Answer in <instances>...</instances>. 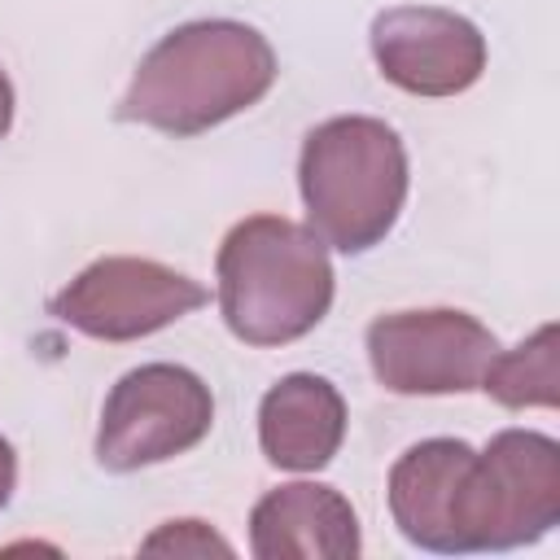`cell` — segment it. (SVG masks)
Wrapping results in <instances>:
<instances>
[{"mask_svg": "<svg viewBox=\"0 0 560 560\" xmlns=\"http://www.w3.org/2000/svg\"><path fill=\"white\" fill-rule=\"evenodd\" d=\"M389 516L438 556L529 547L560 525V442L538 429H499L486 451L424 438L389 468Z\"/></svg>", "mask_w": 560, "mask_h": 560, "instance_id": "6da1fadb", "label": "cell"}, {"mask_svg": "<svg viewBox=\"0 0 560 560\" xmlns=\"http://www.w3.org/2000/svg\"><path fill=\"white\" fill-rule=\"evenodd\" d=\"M271 39L236 18H197L166 31L136 66L118 118L162 136H201L249 105L276 83Z\"/></svg>", "mask_w": 560, "mask_h": 560, "instance_id": "7a4b0ae2", "label": "cell"}, {"mask_svg": "<svg viewBox=\"0 0 560 560\" xmlns=\"http://www.w3.org/2000/svg\"><path fill=\"white\" fill-rule=\"evenodd\" d=\"M219 311L245 346H289L306 337L332 306L328 245L284 214H249L228 228L214 254Z\"/></svg>", "mask_w": 560, "mask_h": 560, "instance_id": "3957f363", "label": "cell"}, {"mask_svg": "<svg viewBox=\"0 0 560 560\" xmlns=\"http://www.w3.org/2000/svg\"><path fill=\"white\" fill-rule=\"evenodd\" d=\"M298 188L306 228L341 254H363L381 245L402 214L411 188L402 136L385 118L337 114L306 131Z\"/></svg>", "mask_w": 560, "mask_h": 560, "instance_id": "277c9868", "label": "cell"}, {"mask_svg": "<svg viewBox=\"0 0 560 560\" xmlns=\"http://www.w3.org/2000/svg\"><path fill=\"white\" fill-rule=\"evenodd\" d=\"M214 424L210 385L184 363H140L122 372L101 407L96 464L136 472L192 451Z\"/></svg>", "mask_w": 560, "mask_h": 560, "instance_id": "5b68a950", "label": "cell"}, {"mask_svg": "<svg viewBox=\"0 0 560 560\" xmlns=\"http://www.w3.org/2000/svg\"><path fill=\"white\" fill-rule=\"evenodd\" d=\"M210 289L158 258L105 254L48 298V315L96 341H140L201 311Z\"/></svg>", "mask_w": 560, "mask_h": 560, "instance_id": "8992f818", "label": "cell"}, {"mask_svg": "<svg viewBox=\"0 0 560 560\" xmlns=\"http://www.w3.org/2000/svg\"><path fill=\"white\" fill-rule=\"evenodd\" d=\"M368 363L389 394H468L503 350L499 337L468 311L424 306L389 311L368 324Z\"/></svg>", "mask_w": 560, "mask_h": 560, "instance_id": "52a82bcc", "label": "cell"}, {"mask_svg": "<svg viewBox=\"0 0 560 560\" xmlns=\"http://www.w3.org/2000/svg\"><path fill=\"white\" fill-rule=\"evenodd\" d=\"M385 83L411 96H459L486 70V35L442 4H389L368 26Z\"/></svg>", "mask_w": 560, "mask_h": 560, "instance_id": "ba28073f", "label": "cell"}, {"mask_svg": "<svg viewBox=\"0 0 560 560\" xmlns=\"http://www.w3.org/2000/svg\"><path fill=\"white\" fill-rule=\"evenodd\" d=\"M249 551L258 560H354L363 551L359 516L337 486L289 481L254 503Z\"/></svg>", "mask_w": 560, "mask_h": 560, "instance_id": "9c48e42d", "label": "cell"}, {"mask_svg": "<svg viewBox=\"0 0 560 560\" xmlns=\"http://www.w3.org/2000/svg\"><path fill=\"white\" fill-rule=\"evenodd\" d=\"M346 438V398L328 376L289 372L258 402V446L284 472L332 464Z\"/></svg>", "mask_w": 560, "mask_h": 560, "instance_id": "30bf717a", "label": "cell"}, {"mask_svg": "<svg viewBox=\"0 0 560 560\" xmlns=\"http://www.w3.org/2000/svg\"><path fill=\"white\" fill-rule=\"evenodd\" d=\"M481 389L508 411H521V407L551 411L560 402V328L542 324L516 350H499L494 363L486 368Z\"/></svg>", "mask_w": 560, "mask_h": 560, "instance_id": "8fae6325", "label": "cell"}, {"mask_svg": "<svg viewBox=\"0 0 560 560\" xmlns=\"http://www.w3.org/2000/svg\"><path fill=\"white\" fill-rule=\"evenodd\" d=\"M144 556H232V542L223 534H214L206 521H166L158 525L144 542Z\"/></svg>", "mask_w": 560, "mask_h": 560, "instance_id": "7c38bea8", "label": "cell"}, {"mask_svg": "<svg viewBox=\"0 0 560 560\" xmlns=\"http://www.w3.org/2000/svg\"><path fill=\"white\" fill-rule=\"evenodd\" d=\"M13 486H18V455H13V442L0 438V508L13 499Z\"/></svg>", "mask_w": 560, "mask_h": 560, "instance_id": "4fadbf2b", "label": "cell"}, {"mask_svg": "<svg viewBox=\"0 0 560 560\" xmlns=\"http://www.w3.org/2000/svg\"><path fill=\"white\" fill-rule=\"evenodd\" d=\"M9 127H13V83H9V74L0 70V140L9 136Z\"/></svg>", "mask_w": 560, "mask_h": 560, "instance_id": "5bb4252c", "label": "cell"}]
</instances>
